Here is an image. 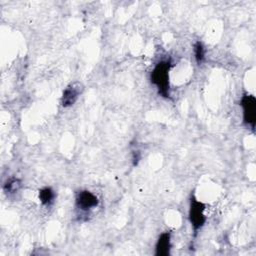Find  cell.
<instances>
[{
	"label": "cell",
	"instance_id": "30bf717a",
	"mask_svg": "<svg viewBox=\"0 0 256 256\" xmlns=\"http://www.w3.org/2000/svg\"><path fill=\"white\" fill-rule=\"evenodd\" d=\"M139 159H140V154L139 152L135 151L134 154H133V161H134V165H137V163L139 162Z\"/></svg>",
	"mask_w": 256,
	"mask_h": 256
},
{
	"label": "cell",
	"instance_id": "8992f818",
	"mask_svg": "<svg viewBox=\"0 0 256 256\" xmlns=\"http://www.w3.org/2000/svg\"><path fill=\"white\" fill-rule=\"evenodd\" d=\"M170 250H171V235L169 232L162 233L156 243L155 254L157 256H167L170 254Z\"/></svg>",
	"mask_w": 256,
	"mask_h": 256
},
{
	"label": "cell",
	"instance_id": "9c48e42d",
	"mask_svg": "<svg viewBox=\"0 0 256 256\" xmlns=\"http://www.w3.org/2000/svg\"><path fill=\"white\" fill-rule=\"evenodd\" d=\"M194 54H195V59L196 62L201 65L204 60H205V54H206V50L204 45L201 42H196L194 45Z\"/></svg>",
	"mask_w": 256,
	"mask_h": 256
},
{
	"label": "cell",
	"instance_id": "5b68a950",
	"mask_svg": "<svg viewBox=\"0 0 256 256\" xmlns=\"http://www.w3.org/2000/svg\"><path fill=\"white\" fill-rule=\"evenodd\" d=\"M83 90V86L78 83H72L70 84L63 92L62 99H61V104L63 107H70L75 104L77 99L79 98L81 92Z\"/></svg>",
	"mask_w": 256,
	"mask_h": 256
},
{
	"label": "cell",
	"instance_id": "6da1fadb",
	"mask_svg": "<svg viewBox=\"0 0 256 256\" xmlns=\"http://www.w3.org/2000/svg\"><path fill=\"white\" fill-rule=\"evenodd\" d=\"M171 62L170 61H160L151 72V82L157 87L159 95L167 98L169 97L170 91V73Z\"/></svg>",
	"mask_w": 256,
	"mask_h": 256
},
{
	"label": "cell",
	"instance_id": "3957f363",
	"mask_svg": "<svg viewBox=\"0 0 256 256\" xmlns=\"http://www.w3.org/2000/svg\"><path fill=\"white\" fill-rule=\"evenodd\" d=\"M240 105L243 111V122L245 125L250 126L252 130L255 128L256 119V99L253 95L244 94Z\"/></svg>",
	"mask_w": 256,
	"mask_h": 256
},
{
	"label": "cell",
	"instance_id": "52a82bcc",
	"mask_svg": "<svg viewBox=\"0 0 256 256\" xmlns=\"http://www.w3.org/2000/svg\"><path fill=\"white\" fill-rule=\"evenodd\" d=\"M55 192L51 187H45L39 191V200L44 206H49L54 202Z\"/></svg>",
	"mask_w": 256,
	"mask_h": 256
},
{
	"label": "cell",
	"instance_id": "ba28073f",
	"mask_svg": "<svg viewBox=\"0 0 256 256\" xmlns=\"http://www.w3.org/2000/svg\"><path fill=\"white\" fill-rule=\"evenodd\" d=\"M21 188V181L17 178H12L8 180L4 186V190L7 194L17 193Z\"/></svg>",
	"mask_w": 256,
	"mask_h": 256
},
{
	"label": "cell",
	"instance_id": "7a4b0ae2",
	"mask_svg": "<svg viewBox=\"0 0 256 256\" xmlns=\"http://www.w3.org/2000/svg\"><path fill=\"white\" fill-rule=\"evenodd\" d=\"M205 205L197 200L195 196L191 197L190 208H189V220L195 233L200 230L206 223V216L204 214Z\"/></svg>",
	"mask_w": 256,
	"mask_h": 256
},
{
	"label": "cell",
	"instance_id": "277c9868",
	"mask_svg": "<svg viewBox=\"0 0 256 256\" xmlns=\"http://www.w3.org/2000/svg\"><path fill=\"white\" fill-rule=\"evenodd\" d=\"M99 205L98 197L88 190L80 191L76 196V207L83 212H88Z\"/></svg>",
	"mask_w": 256,
	"mask_h": 256
}]
</instances>
